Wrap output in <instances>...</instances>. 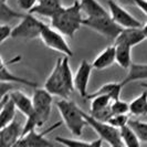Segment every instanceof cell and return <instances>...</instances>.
<instances>
[{"label":"cell","instance_id":"cell-1","mask_svg":"<svg viewBox=\"0 0 147 147\" xmlns=\"http://www.w3.org/2000/svg\"><path fill=\"white\" fill-rule=\"evenodd\" d=\"M83 15L80 0H75L73 5L69 7H63L53 18H51L50 27L65 37L73 38L79 31L80 27L83 26Z\"/></svg>","mask_w":147,"mask_h":147},{"label":"cell","instance_id":"cell-2","mask_svg":"<svg viewBox=\"0 0 147 147\" xmlns=\"http://www.w3.org/2000/svg\"><path fill=\"white\" fill-rule=\"evenodd\" d=\"M33 101V113L27 118L23 126V136L29 132L37 129L48 122L52 111L53 95L44 88H36L32 96Z\"/></svg>","mask_w":147,"mask_h":147},{"label":"cell","instance_id":"cell-3","mask_svg":"<svg viewBox=\"0 0 147 147\" xmlns=\"http://www.w3.org/2000/svg\"><path fill=\"white\" fill-rule=\"evenodd\" d=\"M55 105L67 129L74 136H81L84 127L88 125L86 119L83 115V111L70 100L61 98Z\"/></svg>","mask_w":147,"mask_h":147},{"label":"cell","instance_id":"cell-4","mask_svg":"<svg viewBox=\"0 0 147 147\" xmlns=\"http://www.w3.org/2000/svg\"><path fill=\"white\" fill-rule=\"evenodd\" d=\"M83 26H86L88 28L94 30L101 36L111 40H115L119 36V33L123 31V28L119 27L112 19L111 15L96 17V18H84Z\"/></svg>","mask_w":147,"mask_h":147},{"label":"cell","instance_id":"cell-5","mask_svg":"<svg viewBox=\"0 0 147 147\" xmlns=\"http://www.w3.org/2000/svg\"><path fill=\"white\" fill-rule=\"evenodd\" d=\"M47 24L40 21L38 18L31 13H27L20 19L18 26L12 28V36L11 38H21V39H36L40 38L42 30Z\"/></svg>","mask_w":147,"mask_h":147},{"label":"cell","instance_id":"cell-6","mask_svg":"<svg viewBox=\"0 0 147 147\" xmlns=\"http://www.w3.org/2000/svg\"><path fill=\"white\" fill-rule=\"evenodd\" d=\"M61 64H62V58H59L57 60L55 65L51 71L50 75L48 76L47 81L44 83L43 88L53 96H59L63 100H69L71 93L67 90L65 82L63 80Z\"/></svg>","mask_w":147,"mask_h":147},{"label":"cell","instance_id":"cell-7","mask_svg":"<svg viewBox=\"0 0 147 147\" xmlns=\"http://www.w3.org/2000/svg\"><path fill=\"white\" fill-rule=\"evenodd\" d=\"M83 115L86 119V123L88 126H91L95 133L100 136L101 140H103L104 142H106L110 146L116 145L122 143V138H121V131L114 127V126L110 125L109 123H104V122H100L95 119L94 117H92L90 114L85 113L83 111Z\"/></svg>","mask_w":147,"mask_h":147},{"label":"cell","instance_id":"cell-8","mask_svg":"<svg viewBox=\"0 0 147 147\" xmlns=\"http://www.w3.org/2000/svg\"><path fill=\"white\" fill-rule=\"evenodd\" d=\"M40 39L42 40L44 45L48 47L49 49L60 52L64 54V57H69V58L73 57V51L64 39V36L50 26L44 27L42 33L40 36Z\"/></svg>","mask_w":147,"mask_h":147},{"label":"cell","instance_id":"cell-9","mask_svg":"<svg viewBox=\"0 0 147 147\" xmlns=\"http://www.w3.org/2000/svg\"><path fill=\"white\" fill-rule=\"evenodd\" d=\"M109 9H110V15L112 19L117 23L119 27L123 29L126 28H143L142 22L137 20L135 17H133L126 9L119 6L117 2L114 0H109L107 2Z\"/></svg>","mask_w":147,"mask_h":147},{"label":"cell","instance_id":"cell-10","mask_svg":"<svg viewBox=\"0 0 147 147\" xmlns=\"http://www.w3.org/2000/svg\"><path fill=\"white\" fill-rule=\"evenodd\" d=\"M23 126L16 118L9 125L0 129V147H12L23 136Z\"/></svg>","mask_w":147,"mask_h":147},{"label":"cell","instance_id":"cell-11","mask_svg":"<svg viewBox=\"0 0 147 147\" xmlns=\"http://www.w3.org/2000/svg\"><path fill=\"white\" fill-rule=\"evenodd\" d=\"M92 69H93V66L91 63H88V61L82 60V62L80 63L76 72L74 74L75 90L79 92L80 96H82L83 98H86L88 95V86L90 78H91V73H92Z\"/></svg>","mask_w":147,"mask_h":147},{"label":"cell","instance_id":"cell-12","mask_svg":"<svg viewBox=\"0 0 147 147\" xmlns=\"http://www.w3.org/2000/svg\"><path fill=\"white\" fill-rule=\"evenodd\" d=\"M61 124H62L61 122H57L49 128L44 129L43 132L39 133L36 129H33L28 134H26L24 136H22L26 142L27 147H53V144L47 138V135L52 131H54L55 128H58L59 126H61Z\"/></svg>","mask_w":147,"mask_h":147},{"label":"cell","instance_id":"cell-13","mask_svg":"<svg viewBox=\"0 0 147 147\" xmlns=\"http://www.w3.org/2000/svg\"><path fill=\"white\" fill-rule=\"evenodd\" d=\"M62 8V0H38L37 5L28 13L53 18Z\"/></svg>","mask_w":147,"mask_h":147},{"label":"cell","instance_id":"cell-14","mask_svg":"<svg viewBox=\"0 0 147 147\" xmlns=\"http://www.w3.org/2000/svg\"><path fill=\"white\" fill-rule=\"evenodd\" d=\"M145 39L146 38L142 31V28H126L123 29L119 36L114 40V44H125L134 48L137 44L142 43Z\"/></svg>","mask_w":147,"mask_h":147},{"label":"cell","instance_id":"cell-15","mask_svg":"<svg viewBox=\"0 0 147 147\" xmlns=\"http://www.w3.org/2000/svg\"><path fill=\"white\" fill-rule=\"evenodd\" d=\"M9 96L12 98L17 110L22 113L26 117L28 118L33 113V101L32 97H29L27 94H24L22 91L13 90L9 93Z\"/></svg>","mask_w":147,"mask_h":147},{"label":"cell","instance_id":"cell-16","mask_svg":"<svg viewBox=\"0 0 147 147\" xmlns=\"http://www.w3.org/2000/svg\"><path fill=\"white\" fill-rule=\"evenodd\" d=\"M1 110H0V128L9 125L16 119V107L12 98L9 94L1 98Z\"/></svg>","mask_w":147,"mask_h":147},{"label":"cell","instance_id":"cell-17","mask_svg":"<svg viewBox=\"0 0 147 147\" xmlns=\"http://www.w3.org/2000/svg\"><path fill=\"white\" fill-rule=\"evenodd\" d=\"M114 63H116V49H115V45L113 44L105 48L96 57L94 61L92 62V66L95 70H104L113 65Z\"/></svg>","mask_w":147,"mask_h":147},{"label":"cell","instance_id":"cell-18","mask_svg":"<svg viewBox=\"0 0 147 147\" xmlns=\"http://www.w3.org/2000/svg\"><path fill=\"white\" fill-rule=\"evenodd\" d=\"M124 88V85L122 84V82H110V83H106L103 84L98 90H96L95 92L93 93H90L88 95V100H92L93 97L96 96H101V95H109L112 97L113 101H116V100H121L119 96H121V92H122V88Z\"/></svg>","mask_w":147,"mask_h":147},{"label":"cell","instance_id":"cell-19","mask_svg":"<svg viewBox=\"0 0 147 147\" xmlns=\"http://www.w3.org/2000/svg\"><path fill=\"white\" fill-rule=\"evenodd\" d=\"M82 12L85 13V18H96L109 15L105 8L96 0H80Z\"/></svg>","mask_w":147,"mask_h":147},{"label":"cell","instance_id":"cell-20","mask_svg":"<svg viewBox=\"0 0 147 147\" xmlns=\"http://www.w3.org/2000/svg\"><path fill=\"white\" fill-rule=\"evenodd\" d=\"M147 80V64H140V63H133L128 69V74L122 81L123 85H126L131 82Z\"/></svg>","mask_w":147,"mask_h":147},{"label":"cell","instance_id":"cell-21","mask_svg":"<svg viewBox=\"0 0 147 147\" xmlns=\"http://www.w3.org/2000/svg\"><path fill=\"white\" fill-rule=\"evenodd\" d=\"M116 49V63L123 69H129L132 62V48L125 44H114Z\"/></svg>","mask_w":147,"mask_h":147},{"label":"cell","instance_id":"cell-22","mask_svg":"<svg viewBox=\"0 0 147 147\" xmlns=\"http://www.w3.org/2000/svg\"><path fill=\"white\" fill-rule=\"evenodd\" d=\"M0 70H1V82H9V83H20V84H24L28 86H33L37 88L38 84L36 82H31L27 79H23L20 76H17L15 74H12L10 72V70L6 65L5 60L1 58V65H0Z\"/></svg>","mask_w":147,"mask_h":147},{"label":"cell","instance_id":"cell-23","mask_svg":"<svg viewBox=\"0 0 147 147\" xmlns=\"http://www.w3.org/2000/svg\"><path fill=\"white\" fill-rule=\"evenodd\" d=\"M129 113L135 116L147 115V91L142 92L129 103Z\"/></svg>","mask_w":147,"mask_h":147},{"label":"cell","instance_id":"cell-24","mask_svg":"<svg viewBox=\"0 0 147 147\" xmlns=\"http://www.w3.org/2000/svg\"><path fill=\"white\" fill-rule=\"evenodd\" d=\"M55 142L64 147H103L102 146L103 140H101V138L93 140V142H85V140H72V138L58 136V137H55Z\"/></svg>","mask_w":147,"mask_h":147},{"label":"cell","instance_id":"cell-25","mask_svg":"<svg viewBox=\"0 0 147 147\" xmlns=\"http://www.w3.org/2000/svg\"><path fill=\"white\" fill-rule=\"evenodd\" d=\"M121 131V138L126 147H140V140L129 126H124Z\"/></svg>","mask_w":147,"mask_h":147},{"label":"cell","instance_id":"cell-26","mask_svg":"<svg viewBox=\"0 0 147 147\" xmlns=\"http://www.w3.org/2000/svg\"><path fill=\"white\" fill-rule=\"evenodd\" d=\"M112 102H113V100L109 95H101L93 97L92 102H91V107H90V113L88 114H94L96 112H100V111L109 107L112 104Z\"/></svg>","mask_w":147,"mask_h":147},{"label":"cell","instance_id":"cell-27","mask_svg":"<svg viewBox=\"0 0 147 147\" xmlns=\"http://www.w3.org/2000/svg\"><path fill=\"white\" fill-rule=\"evenodd\" d=\"M128 126L135 132L137 137L140 142L147 143V123L146 122H140V121H134L129 119Z\"/></svg>","mask_w":147,"mask_h":147},{"label":"cell","instance_id":"cell-28","mask_svg":"<svg viewBox=\"0 0 147 147\" xmlns=\"http://www.w3.org/2000/svg\"><path fill=\"white\" fill-rule=\"evenodd\" d=\"M24 13H19L11 8L7 6L6 2H1V22L5 23L6 21H10L12 19H22Z\"/></svg>","mask_w":147,"mask_h":147},{"label":"cell","instance_id":"cell-29","mask_svg":"<svg viewBox=\"0 0 147 147\" xmlns=\"http://www.w3.org/2000/svg\"><path fill=\"white\" fill-rule=\"evenodd\" d=\"M111 110L113 115H122L129 113V103H126L122 100L113 101L111 104Z\"/></svg>","mask_w":147,"mask_h":147},{"label":"cell","instance_id":"cell-30","mask_svg":"<svg viewBox=\"0 0 147 147\" xmlns=\"http://www.w3.org/2000/svg\"><path fill=\"white\" fill-rule=\"evenodd\" d=\"M128 122H129L128 114H122V115H113L107 123L110 125L114 126V127H116L118 129H121L124 126L128 125Z\"/></svg>","mask_w":147,"mask_h":147},{"label":"cell","instance_id":"cell-31","mask_svg":"<svg viewBox=\"0 0 147 147\" xmlns=\"http://www.w3.org/2000/svg\"><path fill=\"white\" fill-rule=\"evenodd\" d=\"M11 36H12V28H10L6 23H2L0 27V43H3Z\"/></svg>","mask_w":147,"mask_h":147},{"label":"cell","instance_id":"cell-32","mask_svg":"<svg viewBox=\"0 0 147 147\" xmlns=\"http://www.w3.org/2000/svg\"><path fill=\"white\" fill-rule=\"evenodd\" d=\"M37 2H38V0H17L18 7L21 8L22 10L28 11V12L37 5Z\"/></svg>","mask_w":147,"mask_h":147},{"label":"cell","instance_id":"cell-33","mask_svg":"<svg viewBox=\"0 0 147 147\" xmlns=\"http://www.w3.org/2000/svg\"><path fill=\"white\" fill-rule=\"evenodd\" d=\"M132 2L147 16V0H132Z\"/></svg>","mask_w":147,"mask_h":147},{"label":"cell","instance_id":"cell-34","mask_svg":"<svg viewBox=\"0 0 147 147\" xmlns=\"http://www.w3.org/2000/svg\"><path fill=\"white\" fill-rule=\"evenodd\" d=\"M12 147H27L26 142H24V140H23V137H21V138L18 140V142H17Z\"/></svg>","mask_w":147,"mask_h":147},{"label":"cell","instance_id":"cell-35","mask_svg":"<svg viewBox=\"0 0 147 147\" xmlns=\"http://www.w3.org/2000/svg\"><path fill=\"white\" fill-rule=\"evenodd\" d=\"M142 31H143V33H144V36L145 38L147 39V22L143 26V28H142Z\"/></svg>","mask_w":147,"mask_h":147},{"label":"cell","instance_id":"cell-36","mask_svg":"<svg viewBox=\"0 0 147 147\" xmlns=\"http://www.w3.org/2000/svg\"><path fill=\"white\" fill-rule=\"evenodd\" d=\"M111 147H126L124 144H123V142L122 143H119V144H116V145H113V146H111Z\"/></svg>","mask_w":147,"mask_h":147},{"label":"cell","instance_id":"cell-37","mask_svg":"<svg viewBox=\"0 0 147 147\" xmlns=\"http://www.w3.org/2000/svg\"><path fill=\"white\" fill-rule=\"evenodd\" d=\"M142 86H143V88H147V83H142Z\"/></svg>","mask_w":147,"mask_h":147},{"label":"cell","instance_id":"cell-38","mask_svg":"<svg viewBox=\"0 0 147 147\" xmlns=\"http://www.w3.org/2000/svg\"><path fill=\"white\" fill-rule=\"evenodd\" d=\"M1 2H7V0H1Z\"/></svg>","mask_w":147,"mask_h":147}]
</instances>
